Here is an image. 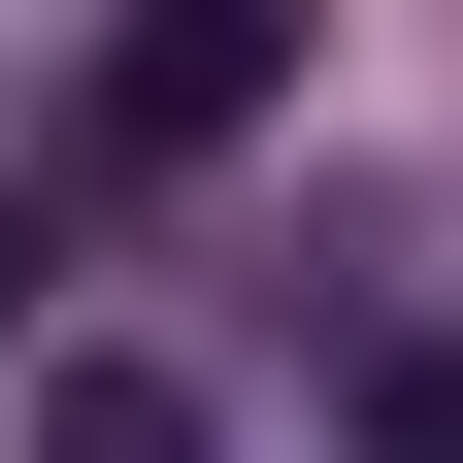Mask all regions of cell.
<instances>
[{
    "instance_id": "1",
    "label": "cell",
    "mask_w": 463,
    "mask_h": 463,
    "mask_svg": "<svg viewBox=\"0 0 463 463\" xmlns=\"http://www.w3.org/2000/svg\"><path fill=\"white\" fill-rule=\"evenodd\" d=\"M265 67H298V0H133V33H99V165H199V133H265Z\"/></svg>"
},
{
    "instance_id": "2",
    "label": "cell",
    "mask_w": 463,
    "mask_h": 463,
    "mask_svg": "<svg viewBox=\"0 0 463 463\" xmlns=\"http://www.w3.org/2000/svg\"><path fill=\"white\" fill-rule=\"evenodd\" d=\"M33 463H199V397L165 364H33Z\"/></svg>"
},
{
    "instance_id": "3",
    "label": "cell",
    "mask_w": 463,
    "mask_h": 463,
    "mask_svg": "<svg viewBox=\"0 0 463 463\" xmlns=\"http://www.w3.org/2000/svg\"><path fill=\"white\" fill-rule=\"evenodd\" d=\"M0 331H33V232H0Z\"/></svg>"
}]
</instances>
